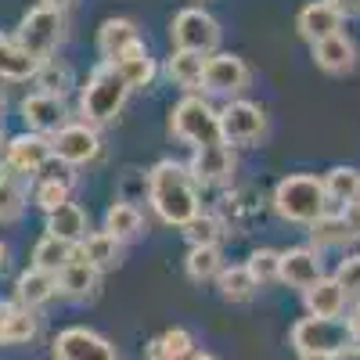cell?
I'll list each match as a JSON object with an SVG mask.
<instances>
[{
    "label": "cell",
    "instance_id": "6da1fadb",
    "mask_svg": "<svg viewBox=\"0 0 360 360\" xmlns=\"http://www.w3.org/2000/svg\"><path fill=\"white\" fill-rule=\"evenodd\" d=\"M144 188H148V202H152L155 217L169 227H188L202 213L198 180L184 162H173V159L155 162L144 176Z\"/></svg>",
    "mask_w": 360,
    "mask_h": 360
},
{
    "label": "cell",
    "instance_id": "7a4b0ae2",
    "mask_svg": "<svg viewBox=\"0 0 360 360\" xmlns=\"http://www.w3.org/2000/svg\"><path fill=\"white\" fill-rule=\"evenodd\" d=\"M127 98H130V86L127 79L115 72L112 62H101L90 69L86 83L79 86V115L83 123L90 127H105L112 119L127 108Z\"/></svg>",
    "mask_w": 360,
    "mask_h": 360
},
{
    "label": "cell",
    "instance_id": "3957f363",
    "mask_svg": "<svg viewBox=\"0 0 360 360\" xmlns=\"http://www.w3.org/2000/svg\"><path fill=\"white\" fill-rule=\"evenodd\" d=\"M270 202H274V213L281 220L303 224V227H310L317 217L328 213L324 184H321V176H314V173H288V176H281Z\"/></svg>",
    "mask_w": 360,
    "mask_h": 360
},
{
    "label": "cell",
    "instance_id": "277c9868",
    "mask_svg": "<svg viewBox=\"0 0 360 360\" xmlns=\"http://www.w3.org/2000/svg\"><path fill=\"white\" fill-rule=\"evenodd\" d=\"M169 134L188 148L220 144V112L198 94H184L169 108Z\"/></svg>",
    "mask_w": 360,
    "mask_h": 360
},
{
    "label": "cell",
    "instance_id": "5b68a950",
    "mask_svg": "<svg viewBox=\"0 0 360 360\" xmlns=\"http://www.w3.org/2000/svg\"><path fill=\"white\" fill-rule=\"evenodd\" d=\"M15 40L33 54L37 62H47V58L58 54V47H62V40H65V11L37 4L33 11L22 18Z\"/></svg>",
    "mask_w": 360,
    "mask_h": 360
},
{
    "label": "cell",
    "instance_id": "8992f818",
    "mask_svg": "<svg viewBox=\"0 0 360 360\" xmlns=\"http://www.w3.org/2000/svg\"><path fill=\"white\" fill-rule=\"evenodd\" d=\"M224 40V29L220 22L202 11V8H184L176 11L169 22V44L176 51H195V54H217Z\"/></svg>",
    "mask_w": 360,
    "mask_h": 360
},
{
    "label": "cell",
    "instance_id": "52a82bcc",
    "mask_svg": "<svg viewBox=\"0 0 360 360\" xmlns=\"http://www.w3.org/2000/svg\"><path fill=\"white\" fill-rule=\"evenodd\" d=\"M292 349L303 356V353H324V356H335L339 349H346L349 339V328L339 317H303L292 324V335H288Z\"/></svg>",
    "mask_w": 360,
    "mask_h": 360
},
{
    "label": "cell",
    "instance_id": "ba28073f",
    "mask_svg": "<svg viewBox=\"0 0 360 360\" xmlns=\"http://www.w3.org/2000/svg\"><path fill=\"white\" fill-rule=\"evenodd\" d=\"M249 65H245V58H238V54H227V51H217V54H209L205 58V72H202V94L209 98H242L245 90H249Z\"/></svg>",
    "mask_w": 360,
    "mask_h": 360
},
{
    "label": "cell",
    "instance_id": "9c48e42d",
    "mask_svg": "<svg viewBox=\"0 0 360 360\" xmlns=\"http://www.w3.org/2000/svg\"><path fill=\"white\" fill-rule=\"evenodd\" d=\"M266 134V112L256 101L245 98H231L220 108V137L231 148H249L256 141H263Z\"/></svg>",
    "mask_w": 360,
    "mask_h": 360
},
{
    "label": "cell",
    "instance_id": "30bf717a",
    "mask_svg": "<svg viewBox=\"0 0 360 360\" xmlns=\"http://www.w3.org/2000/svg\"><path fill=\"white\" fill-rule=\"evenodd\" d=\"M54 159L51 152V137L47 134H33V130H25L18 137H11L4 144V159H0V166L18 173V176H29V180H37L40 169Z\"/></svg>",
    "mask_w": 360,
    "mask_h": 360
},
{
    "label": "cell",
    "instance_id": "8fae6325",
    "mask_svg": "<svg viewBox=\"0 0 360 360\" xmlns=\"http://www.w3.org/2000/svg\"><path fill=\"white\" fill-rule=\"evenodd\" d=\"M51 152L58 162L65 166H86L101 155V137H98V127L90 123H65L58 134H51Z\"/></svg>",
    "mask_w": 360,
    "mask_h": 360
},
{
    "label": "cell",
    "instance_id": "7c38bea8",
    "mask_svg": "<svg viewBox=\"0 0 360 360\" xmlns=\"http://www.w3.org/2000/svg\"><path fill=\"white\" fill-rule=\"evenodd\" d=\"M188 169L195 173L198 188H227L234 180V169H238V159H234V148L231 144H202V148H191V162Z\"/></svg>",
    "mask_w": 360,
    "mask_h": 360
},
{
    "label": "cell",
    "instance_id": "4fadbf2b",
    "mask_svg": "<svg viewBox=\"0 0 360 360\" xmlns=\"http://www.w3.org/2000/svg\"><path fill=\"white\" fill-rule=\"evenodd\" d=\"M51 353H54V360H119L115 346L105 335L90 332V328H79V324L58 332L51 342Z\"/></svg>",
    "mask_w": 360,
    "mask_h": 360
},
{
    "label": "cell",
    "instance_id": "5bb4252c",
    "mask_svg": "<svg viewBox=\"0 0 360 360\" xmlns=\"http://www.w3.org/2000/svg\"><path fill=\"white\" fill-rule=\"evenodd\" d=\"M342 22H346V15L332 4V0H310V4L295 15V33L314 47L328 37L342 33Z\"/></svg>",
    "mask_w": 360,
    "mask_h": 360
},
{
    "label": "cell",
    "instance_id": "9a60e30c",
    "mask_svg": "<svg viewBox=\"0 0 360 360\" xmlns=\"http://www.w3.org/2000/svg\"><path fill=\"white\" fill-rule=\"evenodd\" d=\"M65 119H69V108H65V98H58V94H44V90H37V94H29L22 101V123L25 130H33V134H58L65 127Z\"/></svg>",
    "mask_w": 360,
    "mask_h": 360
},
{
    "label": "cell",
    "instance_id": "2e32d148",
    "mask_svg": "<svg viewBox=\"0 0 360 360\" xmlns=\"http://www.w3.org/2000/svg\"><path fill=\"white\" fill-rule=\"evenodd\" d=\"M317 278H324V266H321V252L314 245H295L288 252H281V270H278V281H285L288 288H310Z\"/></svg>",
    "mask_w": 360,
    "mask_h": 360
},
{
    "label": "cell",
    "instance_id": "e0dca14e",
    "mask_svg": "<svg viewBox=\"0 0 360 360\" xmlns=\"http://www.w3.org/2000/svg\"><path fill=\"white\" fill-rule=\"evenodd\" d=\"M314 65L328 76H346L356 69V44L346 33H335L321 44H314Z\"/></svg>",
    "mask_w": 360,
    "mask_h": 360
},
{
    "label": "cell",
    "instance_id": "ac0fdd59",
    "mask_svg": "<svg viewBox=\"0 0 360 360\" xmlns=\"http://www.w3.org/2000/svg\"><path fill=\"white\" fill-rule=\"evenodd\" d=\"M303 303L310 317H342L349 295L335 278H317L310 288H303Z\"/></svg>",
    "mask_w": 360,
    "mask_h": 360
},
{
    "label": "cell",
    "instance_id": "d6986e66",
    "mask_svg": "<svg viewBox=\"0 0 360 360\" xmlns=\"http://www.w3.org/2000/svg\"><path fill=\"white\" fill-rule=\"evenodd\" d=\"M134 44H141V29L134 18H105L98 29V54L101 62H115L119 54H127Z\"/></svg>",
    "mask_w": 360,
    "mask_h": 360
},
{
    "label": "cell",
    "instance_id": "ffe728a7",
    "mask_svg": "<svg viewBox=\"0 0 360 360\" xmlns=\"http://www.w3.org/2000/svg\"><path fill=\"white\" fill-rule=\"evenodd\" d=\"M37 332H40L37 310L22 303H4V310H0V346H25L37 339Z\"/></svg>",
    "mask_w": 360,
    "mask_h": 360
},
{
    "label": "cell",
    "instance_id": "44dd1931",
    "mask_svg": "<svg viewBox=\"0 0 360 360\" xmlns=\"http://www.w3.org/2000/svg\"><path fill=\"white\" fill-rule=\"evenodd\" d=\"M58 292L62 295H69V299H86V295H94V288H98V281H101V270L94 266V263H86L79 252L58 270Z\"/></svg>",
    "mask_w": 360,
    "mask_h": 360
},
{
    "label": "cell",
    "instance_id": "7402d4cb",
    "mask_svg": "<svg viewBox=\"0 0 360 360\" xmlns=\"http://www.w3.org/2000/svg\"><path fill=\"white\" fill-rule=\"evenodd\" d=\"M58 295V278L51 274V270H40V266H29L18 274L15 281V303L37 310L44 303H51V299Z\"/></svg>",
    "mask_w": 360,
    "mask_h": 360
},
{
    "label": "cell",
    "instance_id": "603a6c76",
    "mask_svg": "<svg viewBox=\"0 0 360 360\" xmlns=\"http://www.w3.org/2000/svg\"><path fill=\"white\" fill-rule=\"evenodd\" d=\"M40 69V62L33 54H29L15 37H4L0 33V79L4 83H25V79H33Z\"/></svg>",
    "mask_w": 360,
    "mask_h": 360
},
{
    "label": "cell",
    "instance_id": "cb8c5ba5",
    "mask_svg": "<svg viewBox=\"0 0 360 360\" xmlns=\"http://www.w3.org/2000/svg\"><path fill=\"white\" fill-rule=\"evenodd\" d=\"M115 72L127 79V86L130 90H141V86H152V79H155V72H159V65H155V58L148 54V47H144V40L141 44H134L127 54H119L115 58Z\"/></svg>",
    "mask_w": 360,
    "mask_h": 360
},
{
    "label": "cell",
    "instance_id": "d4e9b609",
    "mask_svg": "<svg viewBox=\"0 0 360 360\" xmlns=\"http://www.w3.org/2000/svg\"><path fill=\"white\" fill-rule=\"evenodd\" d=\"M47 234L79 245L83 238H86V213H83V205L69 198V202H62L58 209H51V213H47Z\"/></svg>",
    "mask_w": 360,
    "mask_h": 360
},
{
    "label": "cell",
    "instance_id": "484cf974",
    "mask_svg": "<svg viewBox=\"0 0 360 360\" xmlns=\"http://www.w3.org/2000/svg\"><path fill=\"white\" fill-rule=\"evenodd\" d=\"M205 58L209 54H195V51H176L166 58V76L180 86L188 90V94H195V90H202V72H205Z\"/></svg>",
    "mask_w": 360,
    "mask_h": 360
},
{
    "label": "cell",
    "instance_id": "4316f807",
    "mask_svg": "<svg viewBox=\"0 0 360 360\" xmlns=\"http://www.w3.org/2000/svg\"><path fill=\"white\" fill-rule=\"evenodd\" d=\"M310 234L317 245H349L360 238V227L349 220V213L342 209V213H324L310 224Z\"/></svg>",
    "mask_w": 360,
    "mask_h": 360
},
{
    "label": "cell",
    "instance_id": "83f0119b",
    "mask_svg": "<svg viewBox=\"0 0 360 360\" xmlns=\"http://www.w3.org/2000/svg\"><path fill=\"white\" fill-rule=\"evenodd\" d=\"M79 256L86 263H94L98 270H112V266H119V259H123V242L108 231H94L79 242Z\"/></svg>",
    "mask_w": 360,
    "mask_h": 360
},
{
    "label": "cell",
    "instance_id": "f1b7e54d",
    "mask_svg": "<svg viewBox=\"0 0 360 360\" xmlns=\"http://www.w3.org/2000/svg\"><path fill=\"white\" fill-rule=\"evenodd\" d=\"M29 198V176H18L0 166V224H15Z\"/></svg>",
    "mask_w": 360,
    "mask_h": 360
},
{
    "label": "cell",
    "instance_id": "f546056e",
    "mask_svg": "<svg viewBox=\"0 0 360 360\" xmlns=\"http://www.w3.org/2000/svg\"><path fill=\"white\" fill-rule=\"evenodd\" d=\"M321 184H324L328 202H335L342 209L360 202V169H353V166H332L321 176Z\"/></svg>",
    "mask_w": 360,
    "mask_h": 360
},
{
    "label": "cell",
    "instance_id": "4dcf8cb0",
    "mask_svg": "<svg viewBox=\"0 0 360 360\" xmlns=\"http://www.w3.org/2000/svg\"><path fill=\"white\" fill-rule=\"evenodd\" d=\"M105 231L115 234L119 242H134V238L144 234V217H141V209L134 202H112L108 205V213H105Z\"/></svg>",
    "mask_w": 360,
    "mask_h": 360
},
{
    "label": "cell",
    "instance_id": "1f68e13d",
    "mask_svg": "<svg viewBox=\"0 0 360 360\" xmlns=\"http://www.w3.org/2000/svg\"><path fill=\"white\" fill-rule=\"evenodd\" d=\"M217 285H220V295L227 299V303H249V299L256 295V278L249 274V266H224L217 274Z\"/></svg>",
    "mask_w": 360,
    "mask_h": 360
},
{
    "label": "cell",
    "instance_id": "d6a6232c",
    "mask_svg": "<svg viewBox=\"0 0 360 360\" xmlns=\"http://www.w3.org/2000/svg\"><path fill=\"white\" fill-rule=\"evenodd\" d=\"M33 79H37V86L44 90V94H58V98H65L69 90L76 86V72H72V65L62 62V58H47V62H40Z\"/></svg>",
    "mask_w": 360,
    "mask_h": 360
},
{
    "label": "cell",
    "instance_id": "836d02e7",
    "mask_svg": "<svg viewBox=\"0 0 360 360\" xmlns=\"http://www.w3.org/2000/svg\"><path fill=\"white\" fill-rule=\"evenodd\" d=\"M79 252V245H72V242H62V238H54V234H44L40 242H37V249H33V266H40V270H51V274H58L72 256Z\"/></svg>",
    "mask_w": 360,
    "mask_h": 360
},
{
    "label": "cell",
    "instance_id": "e575fe53",
    "mask_svg": "<svg viewBox=\"0 0 360 360\" xmlns=\"http://www.w3.org/2000/svg\"><path fill=\"white\" fill-rule=\"evenodd\" d=\"M184 270L191 281H213L220 270H224V256H220V245H191L188 249V259H184Z\"/></svg>",
    "mask_w": 360,
    "mask_h": 360
},
{
    "label": "cell",
    "instance_id": "d590c367",
    "mask_svg": "<svg viewBox=\"0 0 360 360\" xmlns=\"http://www.w3.org/2000/svg\"><path fill=\"white\" fill-rule=\"evenodd\" d=\"M188 234V242L191 245H220L224 238H227V224H224V217H217V213H202L188 224V227H180Z\"/></svg>",
    "mask_w": 360,
    "mask_h": 360
},
{
    "label": "cell",
    "instance_id": "8d00e7d4",
    "mask_svg": "<svg viewBox=\"0 0 360 360\" xmlns=\"http://www.w3.org/2000/svg\"><path fill=\"white\" fill-rule=\"evenodd\" d=\"M245 266H249V274L256 278L259 288H263V285H274V281H278V270H281V252H278V249H256V252L245 259Z\"/></svg>",
    "mask_w": 360,
    "mask_h": 360
},
{
    "label": "cell",
    "instance_id": "74e56055",
    "mask_svg": "<svg viewBox=\"0 0 360 360\" xmlns=\"http://www.w3.org/2000/svg\"><path fill=\"white\" fill-rule=\"evenodd\" d=\"M159 346H162L166 360H184V356L195 353V335L188 328H169V332L159 335Z\"/></svg>",
    "mask_w": 360,
    "mask_h": 360
},
{
    "label": "cell",
    "instance_id": "f35d334b",
    "mask_svg": "<svg viewBox=\"0 0 360 360\" xmlns=\"http://www.w3.org/2000/svg\"><path fill=\"white\" fill-rule=\"evenodd\" d=\"M335 281L346 288V295H360V252L339 259V266H335Z\"/></svg>",
    "mask_w": 360,
    "mask_h": 360
},
{
    "label": "cell",
    "instance_id": "ab89813d",
    "mask_svg": "<svg viewBox=\"0 0 360 360\" xmlns=\"http://www.w3.org/2000/svg\"><path fill=\"white\" fill-rule=\"evenodd\" d=\"M346 328H349V339H353V342H360V299L353 303V310L346 314Z\"/></svg>",
    "mask_w": 360,
    "mask_h": 360
},
{
    "label": "cell",
    "instance_id": "60d3db41",
    "mask_svg": "<svg viewBox=\"0 0 360 360\" xmlns=\"http://www.w3.org/2000/svg\"><path fill=\"white\" fill-rule=\"evenodd\" d=\"M346 18H360V0H332Z\"/></svg>",
    "mask_w": 360,
    "mask_h": 360
},
{
    "label": "cell",
    "instance_id": "b9f144b4",
    "mask_svg": "<svg viewBox=\"0 0 360 360\" xmlns=\"http://www.w3.org/2000/svg\"><path fill=\"white\" fill-rule=\"evenodd\" d=\"M144 360H166V353H162L159 339H152V342H148V349H144Z\"/></svg>",
    "mask_w": 360,
    "mask_h": 360
},
{
    "label": "cell",
    "instance_id": "7bdbcfd3",
    "mask_svg": "<svg viewBox=\"0 0 360 360\" xmlns=\"http://www.w3.org/2000/svg\"><path fill=\"white\" fill-rule=\"evenodd\" d=\"M332 360H360V346H353V342H349V346H346V349H339Z\"/></svg>",
    "mask_w": 360,
    "mask_h": 360
},
{
    "label": "cell",
    "instance_id": "ee69618b",
    "mask_svg": "<svg viewBox=\"0 0 360 360\" xmlns=\"http://www.w3.org/2000/svg\"><path fill=\"white\" fill-rule=\"evenodd\" d=\"M346 213H349V220L360 227V202H353V205H346Z\"/></svg>",
    "mask_w": 360,
    "mask_h": 360
},
{
    "label": "cell",
    "instance_id": "f6af8a7d",
    "mask_svg": "<svg viewBox=\"0 0 360 360\" xmlns=\"http://www.w3.org/2000/svg\"><path fill=\"white\" fill-rule=\"evenodd\" d=\"M40 4H47V8H58V11H65L72 0H40Z\"/></svg>",
    "mask_w": 360,
    "mask_h": 360
},
{
    "label": "cell",
    "instance_id": "bcb514c9",
    "mask_svg": "<svg viewBox=\"0 0 360 360\" xmlns=\"http://www.w3.org/2000/svg\"><path fill=\"white\" fill-rule=\"evenodd\" d=\"M8 256H11V252H8V245L0 242V274H4V270H8Z\"/></svg>",
    "mask_w": 360,
    "mask_h": 360
},
{
    "label": "cell",
    "instance_id": "7dc6e473",
    "mask_svg": "<svg viewBox=\"0 0 360 360\" xmlns=\"http://www.w3.org/2000/svg\"><path fill=\"white\" fill-rule=\"evenodd\" d=\"M184 360H217V356H213V353H205V349H195V353L184 356Z\"/></svg>",
    "mask_w": 360,
    "mask_h": 360
},
{
    "label": "cell",
    "instance_id": "c3c4849f",
    "mask_svg": "<svg viewBox=\"0 0 360 360\" xmlns=\"http://www.w3.org/2000/svg\"><path fill=\"white\" fill-rule=\"evenodd\" d=\"M299 360H332V356H324V353H303Z\"/></svg>",
    "mask_w": 360,
    "mask_h": 360
},
{
    "label": "cell",
    "instance_id": "681fc988",
    "mask_svg": "<svg viewBox=\"0 0 360 360\" xmlns=\"http://www.w3.org/2000/svg\"><path fill=\"white\" fill-rule=\"evenodd\" d=\"M4 108H8V98H4V90H0V115H4Z\"/></svg>",
    "mask_w": 360,
    "mask_h": 360
},
{
    "label": "cell",
    "instance_id": "f907efd6",
    "mask_svg": "<svg viewBox=\"0 0 360 360\" xmlns=\"http://www.w3.org/2000/svg\"><path fill=\"white\" fill-rule=\"evenodd\" d=\"M0 144H4V119H0Z\"/></svg>",
    "mask_w": 360,
    "mask_h": 360
},
{
    "label": "cell",
    "instance_id": "816d5d0a",
    "mask_svg": "<svg viewBox=\"0 0 360 360\" xmlns=\"http://www.w3.org/2000/svg\"><path fill=\"white\" fill-rule=\"evenodd\" d=\"M0 310H4V303H0Z\"/></svg>",
    "mask_w": 360,
    "mask_h": 360
}]
</instances>
